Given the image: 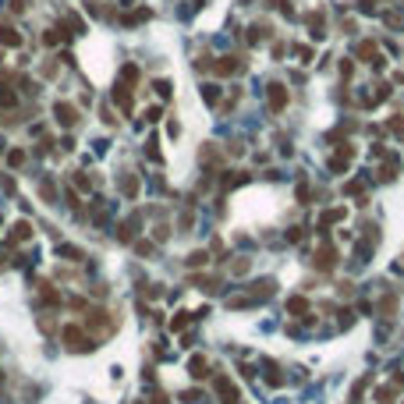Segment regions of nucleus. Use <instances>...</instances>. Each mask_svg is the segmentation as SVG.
Wrapping results in <instances>:
<instances>
[{"label": "nucleus", "mask_w": 404, "mask_h": 404, "mask_svg": "<svg viewBox=\"0 0 404 404\" xmlns=\"http://www.w3.org/2000/svg\"><path fill=\"white\" fill-rule=\"evenodd\" d=\"M64 348H68V351H89V348H92V337H89L82 326H64Z\"/></svg>", "instance_id": "1"}, {"label": "nucleus", "mask_w": 404, "mask_h": 404, "mask_svg": "<svg viewBox=\"0 0 404 404\" xmlns=\"http://www.w3.org/2000/svg\"><path fill=\"white\" fill-rule=\"evenodd\" d=\"M337 262H340V256H337V245H330V241H322V245H319V252H316V259H312V266L326 273V270H334Z\"/></svg>", "instance_id": "2"}, {"label": "nucleus", "mask_w": 404, "mask_h": 404, "mask_svg": "<svg viewBox=\"0 0 404 404\" xmlns=\"http://www.w3.org/2000/svg\"><path fill=\"white\" fill-rule=\"evenodd\" d=\"M213 386H216V397H220L224 404H238V400H241L238 386H234V383H230L227 376H216V383H213Z\"/></svg>", "instance_id": "3"}, {"label": "nucleus", "mask_w": 404, "mask_h": 404, "mask_svg": "<svg viewBox=\"0 0 404 404\" xmlns=\"http://www.w3.org/2000/svg\"><path fill=\"white\" fill-rule=\"evenodd\" d=\"M188 372H192L195 380H206V376H210V362H206V354H192Z\"/></svg>", "instance_id": "4"}, {"label": "nucleus", "mask_w": 404, "mask_h": 404, "mask_svg": "<svg viewBox=\"0 0 404 404\" xmlns=\"http://www.w3.org/2000/svg\"><path fill=\"white\" fill-rule=\"evenodd\" d=\"M270 294H273V280L266 276V280H256V284H252L248 302H262V298H270Z\"/></svg>", "instance_id": "5"}, {"label": "nucleus", "mask_w": 404, "mask_h": 404, "mask_svg": "<svg viewBox=\"0 0 404 404\" xmlns=\"http://www.w3.org/2000/svg\"><path fill=\"white\" fill-rule=\"evenodd\" d=\"M245 64H241V57H220L216 64H213V71L216 74H234V71H241Z\"/></svg>", "instance_id": "6"}, {"label": "nucleus", "mask_w": 404, "mask_h": 404, "mask_svg": "<svg viewBox=\"0 0 404 404\" xmlns=\"http://www.w3.org/2000/svg\"><path fill=\"white\" fill-rule=\"evenodd\" d=\"M270 106H273V110H284V106H288V89H284V86H276V82L270 86Z\"/></svg>", "instance_id": "7"}, {"label": "nucleus", "mask_w": 404, "mask_h": 404, "mask_svg": "<svg viewBox=\"0 0 404 404\" xmlns=\"http://www.w3.org/2000/svg\"><path fill=\"white\" fill-rule=\"evenodd\" d=\"M54 114H57L60 124H74V120H78V110H74L71 103H57V106H54Z\"/></svg>", "instance_id": "8"}, {"label": "nucleus", "mask_w": 404, "mask_h": 404, "mask_svg": "<svg viewBox=\"0 0 404 404\" xmlns=\"http://www.w3.org/2000/svg\"><path fill=\"white\" fill-rule=\"evenodd\" d=\"M0 43H4V46H22V36H18V28H11V25H0Z\"/></svg>", "instance_id": "9"}, {"label": "nucleus", "mask_w": 404, "mask_h": 404, "mask_svg": "<svg viewBox=\"0 0 404 404\" xmlns=\"http://www.w3.org/2000/svg\"><path fill=\"white\" fill-rule=\"evenodd\" d=\"M288 312H291V316H298V319H305V316H308V302H305L302 294H294V298L288 302Z\"/></svg>", "instance_id": "10"}, {"label": "nucleus", "mask_w": 404, "mask_h": 404, "mask_svg": "<svg viewBox=\"0 0 404 404\" xmlns=\"http://www.w3.org/2000/svg\"><path fill=\"white\" fill-rule=\"evenodd\" d=\"M358 57H362V60H369V64L380 57V54H376V43H372V39H366V43L358 46Z\"/></svg>", "instance_id": "11"}, {"label": "nucleus", "mask_w": 404, "mask_h": 404, "mask_svg": "<svg viewBox=\"0 0 404 404\" xmlns=\"http://www.w3.org/2000/svg\"><path fill=\"white\" fill-rule=\"evenodd\" d=\"M394 400H397L394 386H376V404H394Z\"/></svg>", "instance_id": "12"}, {"label": "nucleus", "mask_w": 404, "mask_h": 404, "mask_svg": "<svg viewBox=\"0 0 404 404\" xmlns=\"http://www.w3.org/2000/svg\"><path fill=\"white\" fill-rule=\"evenodd\" d=\"M366 386H369V376H362V380L351 386V404H362V394H366Z\"/></svg>", "instance_id": "13"}, {"label": "nucleus", "mask_w": 404, "mask_h": 404, "mask_svg": "<svg viewBox=\"0 0 404 404\" xmlns=\"http://www.w3.org/2000/svg\"><path fill=\"white\" fill-rule=\"evenodd\" d=\"M202 100H206L210 106L220 103V86H202Z\"/></svg>", "instance_id": "14"}, {"label": "nucleus", "mask_w": 404, "mask_h": 404, "mask_svg": "<svg viewBox=\"0 0 404 404\" xmlns=\"http://www.w3.org/2000/svg\"><path fill=\"white\" fill-rule=\"evenodd\" d=\"M28 234H32V227H28V224H25V220H22V224H14V227H11V238H14V241H28Z\"/></svg>", "instance_id": "15"}, {"label": "nucleus", "mask_w": 404, "mask_h": 404, "mask_svg": "<svg viewBox=\"0 0 404 404\" xmlns=\"http://www.w3.org/2000/svg\"><path fill=\"white\" fill-rule=\"evenodd\" d=\"M120 188H124V195H128V198H135V195H138V181H135V178H124V181H120Z\"/></svg>", "instance_id": "16"}, {"label": "nucleus", "mask_w": 404, "mask_h": 404, "mask_svg": "<svg viewBox=\"0 0 404 404\" xmlns=\"http://www.w3.org/2000/svg\"><path fill=\"white\" fill-rule=\"evenodd\" d=\"M397 312V298H383L380 302V316H394Z\"/></svg>", "instance_id": "17"}, {"label": "nucleus", "mask_w": 404, "mask_h": 404, "mask_svg": "<svg viewBox=\"0 0 404 404\" xmlns=\"http://www.w3.org/2000/svg\"><path fill=\"white\" fill-rule=\"evenodd\" d=\"M210 262V252H192L188 256V266H206Z\"/></svg>", "instance_id": "18"}, {"label": "nucleus", "mask_w": 404, "mask_h": 404, "mask_svg": "<svg viewBox=\"0 0 404 404\" xmlns=\"http://www.w3.org/2000/svg\"><path fill=\"white\" fill-rule=\"evenodd\" d=\"M184 326H188V312H178L170 319V330H184Z\"/></svg>", "instance_id": "19"}, {"label": "nucleus", "mask_w": 404, "mask_h": 404, "mask_svg": "<svg viewBox=\"0 0 404 404\" xmlns=\"http://www.w3.org/2000/svg\"><path fill=\"white\" fill-rule=\"evenodd\" d=\"M390 128H394V135H397V138H404V120H400V117H394V120H390Z\"/></svg>", "instance_id": "20"}, {"label": "nucleus", "mask_w": 404, "mask_h": 404, "mask_svg": "<svg viewBox=\"0 0 404 404\" xmlns=\"http://www.w3.org/2000/svg\"><path fill=\"white\" fill-rule=\"evenodd\" d=\"M135 248H138V256H149V252H152V241H138Z\"/></svg>", "instance_id": "21"}, {"label": "nucleus", "mask_w": 404, "mask_h": 404, "mask_svg": "<svg viewBox=\"0 0 404 404\" xmlns=\"http://www.w3.org/2000/svg\"><path fill=\"white\" fill-rule=\"evenodd\" d=\"M230 270H234V273H245V270H248V259H234Z\"/></svg>", "instance_id": "22"}, {"label": "nucleus", "mask_w": 404, "mask_h": 404, "mask_svg": "<svg viewBox=\"0 0 404 404\" xmlns=\"http://www.w3.org/2000/svg\"><path fill=\"white\" fill-rule=\"evenodd\" d=\"M351 71H354V64H351V60H340V74L351 78Z\"/></svg>", "instance_id": "23"}]
</instances>
